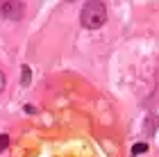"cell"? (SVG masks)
<instances>
[{
	"label": "cell",
	"mask_w": 159,
	"mask_h": 157,
	"mask_svg": "<svg viewBox=\"0 0 159 157\" xmlns=\"http://www.w3.org/2000/svg\"><path fill=\"white\" fill-rule=\"evenodd\" d=\"M80 23L86 30H98L107 23V5L100 0H89L80 9Z\"/></svg>",
	"instance_id": "6da1fadb"
},
{
	"label": "cell",
	"mask_w": 159,
	"mask_h": 157,
	"mask_svg": "<svg viewBox=\"0 0 159 157\" xmlns=\"http://www.w3.org/2000/svg\"><path fill=\"white\" fill-rule=\"evenodd\" d=\"M25 14V5L18 2V0H7V2H0V16L7 21H20Z\"/></svg>",
	"instance_id": "7a4b0ae2"
},
{
	"label": "cell",
	"mask_w": 159,
	"mask_h": 157,
	"mask_svg": "<svg viewBox=\"0 0 159 157\" xmlns=\"http://www.w3.org/2000/svg\"><path fill=\"white\" fill-rule=\"evenodd\" d=\"M148 148H150V146L146 144V141H139V144L132 146V155H134V157H136V155H143V153H148Z\"/></svg>",
	"instance_id": "3957f363"
},
{
	"label": "cell",
	"mask_w": 159,
	"mask_h": 157,
	"mask_svg": "<svg viewBox=\"0 0 159 157\" xmlns=\"http://www.w3.org/2000/svg\"><path fill=\"white\" fill-rule=\"evenodd\" d=\"M30 66H27V64H23V68H20V82H23V87H27V84H30Z\"/></svg>",
	"instance_id": "277c9868"
},
{
	"label": "cell",
	"mask_w": 159,
	"mask_h": 157,
	"mask_svg": "<svg viewBox=\"0 0 159 157\" xmlns=\"http://www.w3.org/2000/svg\"><path fill=\"white\" fill-rule=\"evenodd\" d=\"M146 127H148V134H155L157 132V118L155 116H148L146 118ZM146 127H143V130H146Z\"/></svg>",
	"instance_id": "5b68a950"
},
{
	"label": "cell",
	"mask_w": 159,
	"mask_h": 157,
	"mask_svg": "<svg viewBox=\"0 0 159 157\" xmlns=\"http://www.w3.org/2000/svg\"><path fill=\"white\" fill-rule=\"evenodd\" d=\"M9 148V134H0V153Z\"/></svg>",
	"instance_id": "8992f818"
},
{
	"label": "cell",
	"mask_w": 159,
	"mask_h": 157,
	"mask_svg": "<svg viewBox=\"0 0 159 157\" xmlns=\"http://www.w3.org/2000/svg\"><path fill=\"white\" fill-rule=\"evenodd\" d=\"M2 91H5V73L0 71V94H2Z\"/></svg>",
	"instance_id": "52a82bcc"
},
{
	"label": "cell",
	"mask_w": 159,
	"mask_h": 157,
	"mask_svg": "<svg viewBox=\"0 0 159 157\" xmlns=\"http://www.w3.org/2000/svg\"><path fill=\"white\" fill-rule=\"evenodd\" d=\"M25 112H27V114H34V112H37V109H34V107H32V105H25Z\"/></svg>",
	"instance_id": "ba28073f"
}]
</instances>
